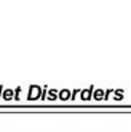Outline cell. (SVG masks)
<instances>
[{
    "label": "cell",
    "instance_id": "cell-1",
    "mask_svg": "<svg viewBox=\"0 0 131 132\" xmlns=\"http://www.w3.org/2000/svg\"><path fill=\"white\" fill-rule=\"evenodd\" d=\"M38 93H39V89H38V86H32V90H30V98H33L35 95L38 96Z\"/></svg>",
    "mask_w": 131,
    "mask_h": 132
}]
</instances>
